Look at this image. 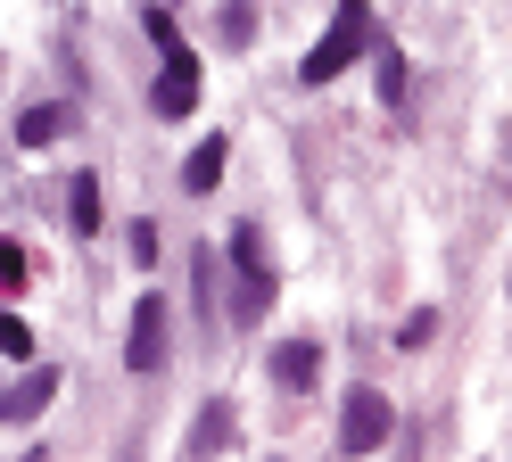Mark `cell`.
<instances>
[{
  "label": "cell",
  "instance_id": "obj_17",
  "mask_svg": "<svg viewBox=\"0 0 512 462\" xmlns=\"http://www.w3.org/2000/svg\"><path fill=\"white\" fill-rule=\"evenodd\" d=\"M17 462H50V454H42V446H34V454H17Z\"/></svg>",
  "mask_w": 512,
  "mask_h": 462
},
{
  "label": "cell",
  "instance_id": "obj_5",
  "mask_svg": "<svg viewBox=\"0 0 512 462\" xmlns=\"http://www.w3.org/2000/svg\"><path fill=\"white\" fill-rule=\"evenodd\" d=\"M166 339H174V322H166V297H141V306H133V339H124V372H166Z\"/></svg>",
  "mask_w": 512,
  "mask_h": 462
},
{
  "label": "cell",
  "instance_id": "obj_7",
  "mask_svg": "<svg viewBox=\"0 0 512 462\" xmlns=\"http://www.w3.org/2000/svg\"><path fill=\"white\" fill-rule=\"evenodd\" d=\"M314 380H323V347H314V339H281L273 347V388H314Z\"/></svg>",
  "mask_w": 512,
  "mask_h": 462
},
{
  "label": "cell",
  "instance_id": "obj_8",
  "mask_svg": "<svg viewBox=\"0 0 512 462\" xmlns=\"http://www.w3.org/2000/svg\"><path fill=\"white\" fill-rule=\"evenodd\" d=\"M240 438V413H232V396H207L199 421H190V454H223Z\"/></svg>",
  "mask_w": 512,
  "mask_h": 462
},
{
  "label": "cell",
  "instance_id": "obj_16",
  "mask_svg": "<svg viewBox=\"0 0 512 462\" xmlns=\"http://www.w3.org/2000/svg\"><path fill=\"white\" fill-rule=\"evenodd\" d=\"M430 330H438V314H405L397 322V347H430Z\"/></svg>",
  "mask_w": 512,
  "mask_h": 462
},
{
  "label": "cell",
  "instance_id": "obj_12",
  "mask_svg": "<svg viewBox=\"0 0 512 462\" xmlns=\"http://www.w3.org/2000/svg\"><path fill=\"white\" fill-rule=\"evenodd\" d=\"M67 124H75L67 108H25V116H17V141H25V149H50Z\"/></svg>",
  "mask_w": 512,
  "mask_h": 462
},
{
  "label": "cell",
  "instance_id": "obj_4",
  "mask_svg": "<svg viewBox=\"0 0 512 462\" xmlns=\"http://www.w3.org/2000/svg\"><path fill=\"white\" fill-rule=\"evenodd\" d=\"M389 429H397L389 396L356 380V388H347V405H339V446H347V454H380V446H389Z\"/></svg>",
  "mask_w": 512,
  "mask_h": 462
},
{
  "label": "cell",
  "instance_id": "obj_2",
  "mask_svg": "<svg viewBox=\"0 0 512 462\" xmlns=\"http://www.w3.org/2000/svg\"><path fill=\"white\" fill-rule=\"evenodd\" d=\"M273 297H281V273H273L265 240H256V223H232V322H240V330L265 322Z\"/></svg>",
  "mask_w": 512,
  "mask_h": 462
},
{
  "label": "cell",
  "instance_id": "obj_10",
  "mask_svg": "<svg viewBox=\"0 0 512 462\" xmlns=\"http://www.w3.org/2000/svg\"><path fill=\"white\" fill-rule=\"evenodd\" d=\"M372 58H380V75H372V91H380V108H405V50L397 42H380V33H372Z\"/></svg>",
  "mask_w": 512,
  "mask_h": 462
},
{
  "label": "cell",
  "instance_id": "obj_9",
  "mask_svg": "<svg viewBox=\"0 0 512 462\" xmlns=\"http://www.w3.org/2000/svg\"><path fill=\"white\" fill-rule=\"evenodd\" d=\"M223 157H232V141H223V132H207V141L190 149V165H182V190H190V198H207V190L223 182Z\"/></svg>",
  "mask_w": 512,
  "mask_h": 462
},
{
  "label": "cell",
  "instance_id": "obj_11",
  "mask_svg": "<svg viewBox=\"0 0 512 462\" xmlns=\"http://www.w3.org/2000/svg\"><path fill=\"white\" fill-rule=\"evenodd\" d=\"M67 215H75V231H83V240H100V174H75Z\"/></svg>",
  "mask_w": 512,
  "mask_h": 462
},
{
  "label": "cell",
  "instance_id": "obj_1",
  "mask_svg": "<svg viewBox=\"0 0 512 462\" xmlns=\"http://www.w3.org/2000/svg\"><path fill=\"white\" fill-rule=\"evenodd\" d=\"M141 25H149L157 58H166V66H157V83H149V108L166 116V124H182L190 108H199V58H190V42L174 33V17H166V9H149Z\"/></svg>",
  "mask_w": 512,
  "mask_h": 462
},
{
  "label": "cell",
  "instance_id": "obj_15",
  "mask_svg": "<svg viewBox=\"0 0 512 462\" xmlns=\"http://www.w3.org/2000/svg\"><path fill=\"white\" fill-rule=\"evenodd\" d=\"M0 355H17V363H34V330H25L9 306H0Z\"/></svg>",
  "mask_w": 512,
  "mask_h": 462
},
{
  "label": "cell",
  "instance_id": "obj_6",
  "mask_svg": "<svg viewBox=\"0 0 512 462\" xmlns=\"http://www.w3.org/2000/svg\"><path fill=\"white\" fill-rule=\"evenodd\" d=\"M50 396H58V363H34L17 388H0V429H17V421H42L50 413Z\"/></svg>",
  "mask_w": 512,
  "mask_h": 462
},
{
  "label": "cell",
  "instance_id": "obj_13",
  "mask_svg": "<svg viewBox=\"0 0 512 462\" xmlns=\"http://www.w3.org/2000/svg\"><path fill=\"white\" fill-rule=\"evenodd\" d=\"M215 25H223V42H256V0H223V9H215Z\"/></svg>",
  "mask_w": 512,
  "mask_h": 462
},
{
  "label": "cell",
  "instance_id": "obj_3",
  "mask_svg": "<svg viewBox=\"0 0 512 462\" xmlns=\"http://www.w3.org/2000/svg\"><path fill=\"white\" fill-rule=\"evenodd\" d=\"M372 0H339V17H331V33H323V42H314L306 50V66H298V75L314 83V91H323V83H339L347 75V66H356L364 50H372Z\"/></svg>",
  "mask_w": 512,
  "mask_h": 462
},
{
  "label": "cell",
  "instance_id": "obj_14",
  "mask_svg": "<svg viewBox=\"0 0 512 462\" xmlns=\"http://www.w3.org/2000/svg\"><path fill=\"white\" fill-rule=\"evenodd\" d=\"M25 281H34V264H25V248H17V240H0V297H17Z\"/></svg>",
  "mask_w": 512,
  "mask_h": 462
}]
</instances>
